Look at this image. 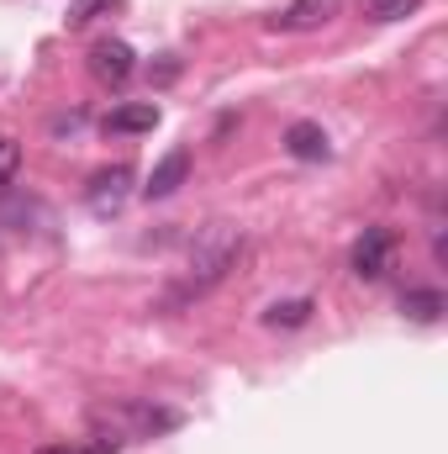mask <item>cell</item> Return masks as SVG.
Segmentation results:
<instances>
[{"instance_id":"cell-2","label":"cell","mask_w":448,"mask_h":454,"mask_svg":"<svg viewBox=\"0 0 448 454\" xmlns=\"http://www.w3.org/2000/svg\"><path fill=\"white\" fill-rule=\"evenodd\" d=\"M127 196H132V169H127V164L101 169V175L90 180V191H85V201H90V212H96V217L121 212V207H127Z\"/></svg>"},{"instance_id":"cell-9","label":"cell","mask_w":448,"mask_h":454,"mask_svg":"<svg viewBox=\"0 0 448 454\" xmlns=\"http://www.w3.org/2000/svg\"><path fill=\"white\" fill-rule=\"evenodd\" d=\"M158 127V106L153 101H137V106H116L106 116V132H153Z\"/></svg>"},{"instance_id":"cell-12","label":"cell","mask_w":448,"mask_h":454,"mask_svg":"<svg viewBox=\"0 0 448 454\" xmlns=\"http://www.w3.org/2000/svg\"><path fill=\"white\" fill-rule=\"evenodd\" d=\"M417 11H422V0H369V16L375 21H406Z\"/></svg>"},{"instance_id":"cell-10","label":"cell","mask_w":448,"mask_h":454,"mask_svg":"<svg viewBox=\"0 0 448 454\" xmlns=\"http://www.w3.org/2000/svg\"><path fill=\"white\" fill-rule=\"evenodd\" d=\"M444 307H448L444 291H406V296H401V312H406L412 323H438Z\"/></svg>"},{"instance_id":"cell-5","label":"cell","mask_w":448,"mask_h":454,"mask_svg":"<svg viewBox=\"0 0 448 454\" xmlns=\"http://www.w3.org/2000/svg\"><path fill=\"white\" fill-rule=\"evenodd\" d=\"M390 264V232L385 227H369L359 243H353V275L359 280H380Z\"/></svg>"},{"instance_id":"cell-11","label":"cell","mask_w":448,"mask_h":454,"mask_svg":"<svg viewBox=\"0 0 448 454\" xmlns=\"http://www.w3.org/2000/svg\"><path fill=\"white\" fill-rule=\"evenodd\" d=\"M312 312H317V307H312L306 296H296V301H274V307L264 312V323H269V328H301Z\"/></svg>"},{"instance_id":"cell-15","label":"cell","mask_w":448,"mask_h":454,"mask_svg":"<svg viewBox=\"0 0 448 454\" xmlns=\"http://www.w3.org/2000/svg\"><path fill=\"white\" fill-rule=\"evenodd\" d=\"M37 454H85V450H80V444H42Z\"/></svg>"},{"instance_id":"cell-1","label":"cell","mask_w":448,"mask_h":454,"mask_svg":"<svg viewBox=\"0 0 448 454\" xmlns=\"http://www.w3.org/2000/svg\"><path fill=\"white\" fill-rule=\"evenodd\" d=\"M237 254H243V232H232L227 223H212L196 243H190V264H185V286L174 291V301H185V296H201V291H212L217 280H222L227 270L237 264Z\"/></svg>"},{"instance_id":"cell-4","label":"cell","mask_w":448,"mask_h":454,"mask_svg":"<svg viewBox=\"0 0 448 454\" xmlns=\"http://www.w3.org/2000/svg\"><path fill=\"white\" fill-rule=\"evenodd\" d=\"M132 69H137V53H132L121 37H106V43L90 48V74H96L101 85H127Z\"/></svg>"},{"instance_id":"cell-14","label":"cell","mask_w":448,"mask_h":454,"mask_svg":"<svg viewBox=\"0 0 448 454\" xmlns=\"http://www.w3.org/2000/svg\"><path fill=\"white\" fill-rule=\"evenodd\" d=\"M16 169H21V143L0 137V180H16Z\"/></svg>"},{"instance_id":"cell-13","label":"cell","mask_w":448,"mask_h":454,"mask_svg":"<svg viewBox=\"0 0 448 454\" xmlns=\"http://www.w3.org/2000/svg\"><path fill=\"white\" fill-rule=\"evenodd\" d=\"M116 0H69V16H64V21H69V27H85V21H96V16H101V11H112Z\"/></svg>"},{"instance_id":"cell-3","label":"cell","mask_w":448,"mask_h":454,"mask_svg":"<svg viewBox=\"0 0 448 454\" xmlns=\"http://www.w3.org/2000/svg\"><path fill=\"white\" fill-rule=\"evenodd\" d=\"M112 423H116L121 439H127V434H164V428L180 423V412H164V407H153V402H121V407H112Z\"/></svg>"},{"instance_id":"cell-8","label":"cell","mask_w":448,"mask_h":454,"mask_svg":"<svg viewBox=\"0 0 448 454\" xmlns=\"http://www.w3.org/2000/svg\"><path fill=\"white\" fill-rule=\"evenodd\" d=\"M285 148H290V159H306V164H322L333 153V143H328V132L317 121H290L285 127Z\"/></svg>"},{"instance_id":"cell-6","label":"cell","mask_w":448,"mask_h":454,"mask_svg":"<svg viewBox=\"0 0 448 454\" xmlns=\"http://www.w3.org/2000/svg\"><path fill=\"white\" fill-rule=\"evenodd\" d=\"M185 175H190V153H185V148H174V153H164V159L153 164V175H148L143 196H148V201H164V196H174V191L185 185Z\"/></svg>"},{"instance_id":"cell-7","label":"cell","mask_w":448,"mask_h":454,"mask_svg":"<svg viewBox=\"0 0 448 454\" xmlns=\"http://www.w3.org/2000/svg\"><path fill=\"white\" fill-rule=\"evenodd\" d=\"M333 11H337V0H290L269 27H274V32H312V27H322Z\"/></svg>"}]
</instances>
